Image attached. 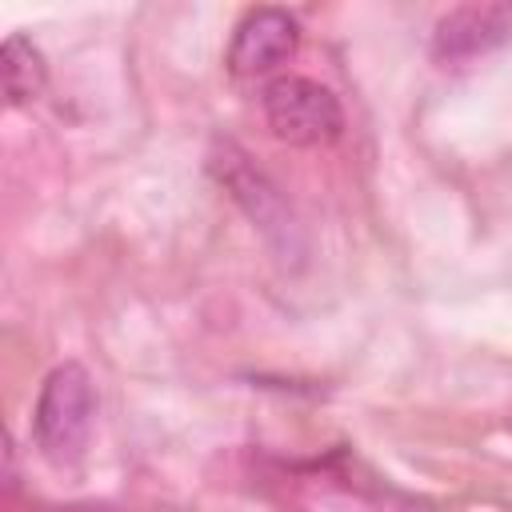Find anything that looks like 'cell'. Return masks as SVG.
<instances>
[{"label":"cell","instance_id":"cell-1","mask_svg":"<svg viewBox=\"0 0 512 512\" xmlns=\"http://www.w3.org/2000/svg\"><path fill=\"white\" fill-rule=\"evenodd\" d=\"M96 420V384L84 364L64 360L56 364L36 396L32 408V440L52 464L80 460Z\"/></svg>","mask_w":512,"mask_h":512},{"label":"cell","instance_id":"cell-2","mask_svg":"<svg viewBox=\"0 0 512 512\" xmlns=\"http://www.w3.org/2000/svg\"><path fill=\"white\" fill-rule=\"evenodd\" d=\"M208 172L220 180V188H228V196L264 232L268 244H276L284 256L300 252V224H296L292 204L244 148H236L232 140H216L208 152Z\"/></svg>","mask_w":512,"mask_h":512},{"label":"cell","instance_id":"cell-3","mask_svg":"<svg viewBox=\"0 0 512 512\" xmlns=\"http://www.w3.org/2000/svg\"><path fill=\"white\" fill-rule=\"evenodd\" d=\"M260 108L268 132L292 148H324L344 132V108L336 92L308 76H276L264 88Z\"/></svg>","mask_w":512,"mask_h":512},{"label":"cell","instance_id":"cell-4","mask_svg":"<svg viewBox=\"0 0 512 512\" xmlns=\"http://www.w3.org/2000/svg\"><path fill=\"white\" fill-rule=\"evenodd\" d=\"M300 48V20L288 8H252L240 16L232 44H228V72L240 80H256L288 64Z\"/></svg>","mask_w":512,"mask_h":512},{"label":"cell","instance_id":"cell-5","mask_svg":"<svg viewBox=\"0 0 512 512\" xmlns=\"http://www.w3.org/2000/svg\"><path fill=\"white\" fill-rule=\"evenodd\" d=\"M512 40V4H456L432 28V56L460 64Z\"/></svg>","mask_w":512,"mask_h":512},{"label":"cell","instance_id":"cell-6","mask_svg":"<svg viewBox=\"0 0 512 512\" xmlns=\"http://www.w3.org/2000/svg\"><path fill=\"white\" fill-rule=\"evenodd\" d=\"M0 72H4V96H8L12 108L32 104L44 92V84H48V60H44V52L28 36H20V32H12L4 40V48H0Z\"/></svg>","mask_w":512,"mask_h":512}]
</instances>
